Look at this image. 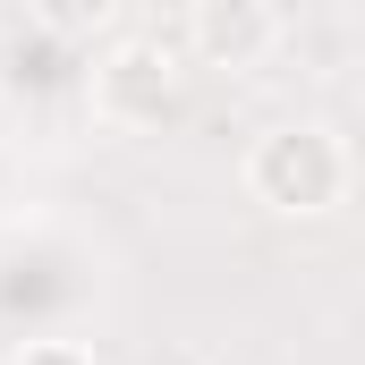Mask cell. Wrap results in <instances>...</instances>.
I'll return each instance as SVG.
<instances>
[{
    "label": "cell",
    "instance_id": "cell-3",
    "mask_svg": "<svg viewBox=\"0 0 365 365\" xmlns=\"http://www.w3.org/2000/svg\"><path fill=\"white\" fill-rule=\"evenodd\" d=\"M280 43V9L272 0H195L187 9V60L195 68H264Z\"/></svg>",
    "mask_w": 365,
    "mask_h": 365
},
{
    "label": "cell",
    "instance_id": "cell-5",
    "mask_svg": "<svg viewBox=\"0 0 365 365\" xmlns=\"http://www.w3.org/2000/svg\"><path fill=\"white\" fill-rule=\"evenodd\" d=\"M17 365H93V349H77V340H34Z\"/></svg>",
    "mask_w": 365,
    "mask_h": 365
},
{
    "label": "cell",
    "instance_id": "cell-1",
    "mask_svg": "<svg viewBox=\"0 0 365 365\" xmlns=\"http://www.w3.org/2000/svg\"><path fill=\"white\" fill-rule=\"evenodd\" d=\"M247 195L272 204V212H297V221H323V212L349 204V145L314 119L264 128L247 145Z\"/></svg>",
    "mask_w": 365,
    "mask_h": 365
},
{
    "label": "cell",
    "instance_id": "cell-4",
    "mask_svg": "<svg viewBox=\"0 0 365 365\" xmlns=\"http://www.w3.org/2000/svg\"><path fill=\"white\" fill-rule=\"evenodd\" d=\"M26 17H34V34H51V43H93V34L119 26V0H26Z\"/></svg>",
    "mask_w": 365,
    "mask_h": 365
},
{
    "label": "cell",
    "instance_id": "cell-2",
    "mask_svg": "<svg viewBox=\"0 0 365 365\" xmlns=\"http://www.w3.org/2000/svg\"><path fill=\"white\" fill-rule=\"evenodd\" d=\"M179 102H187V60L162 34H128V43H110L93 60V119H110L128 136L179 119Z\"/></svg>",
    "mask_w": 365,
    "mask_h": 365
}]
</instances>
